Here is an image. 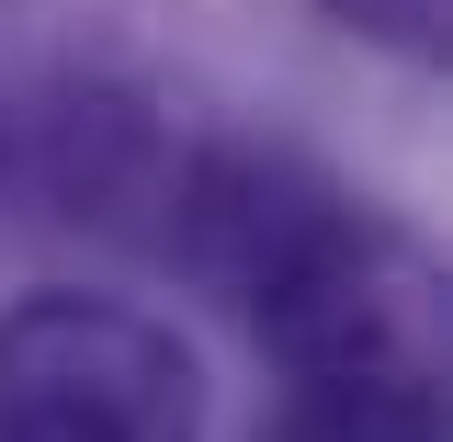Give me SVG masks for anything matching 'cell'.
Returning <instances> with one entry per match:
<instances>
[{
  "label": "cell",
  "instance_id": "3957f363",
  "mask_svg": "<svg viewBox=\"0 0 453 442\" xmlns=\"http://www.w3.org/2000/svg\"><path fill=\"white\" fill-rule=\"evenodd\" d=\"M261 442H442L431 386H283Z\"/></svg>",
  "mask_w": 453,
  "mask_h": 442
},
{
  "label": "cell",
  "instance_id": "5b68a950",
  "mask_svg": "<svg viewBox=\"0 0 453 442\" xmlns=\"http://www.w3.org/2000/svg\"><path fill=\"white\" fill-rule=\"evenodd\" d=\"M0 170H12V136H0Z\"/></svg>",
  "mask_w": 453,
  "mask_h": 442
},
{
  "label": "cell",
  "instance_id": "277c9868",
  "mask_svg": "<svg viewBox=\"0 0 453 442\" xmlns=\"http://www.w3.org/2000/svg\"><path fill=\"white\" fill-rule=\"evenodd\" d=\"M318 12L386 57H442V0H318Z\"/></svg>",
  "mask_w": 453,
  "mask_h": 442
},
{
  "label": "cell",
  "instance_id": "7a4b0ae2",
  "mask_svg": "<svg viewBox=\"0 0 453 442\" xmlns=\"http://www.w3.org/2000/svg\"><path fill=\"white\" fill-rule=\"evenodd\" d=\"M0 442H204V375L170 318L46 283L0 306Z\"/></svg>",
  "mask_w": 453,
  "mask_h": 442
},
{
  "label": "cell",
  "instance_id": "6da1fadb",
  "mask_svg": "<svg viewBox=\"0 0 453 442\" xmlns=\"http://www.w3.org/2000/svg\"><path fill=\"white\" fill-rule=\"evenodd\" d=\"M159 205L181 273L273 340L295 386H442V273L363 193L283 148H204Z\"/></svg>",
  "mask_w": 453,
  "mask_h": 442
}]
</instances>
